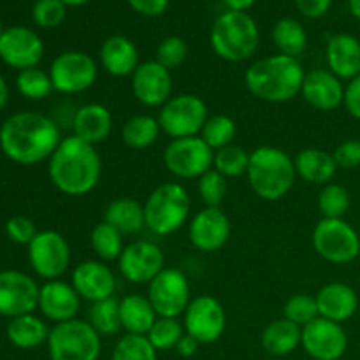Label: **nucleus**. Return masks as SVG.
Instances as JSON below:
<instances>
[{"mask_svg":"<svg viewBox=\"0 0 360 360\" xmlns=\"http://www.w3.org/2000/svg\"><path fill=\"white\" fill-rule=\"evenodd\" d=\"M62 139L55 120L37 111L14 112L0 127V150L20 165L49 160Z\"/></svg>","mask_w":360,"mask_h":360,"instance_id":"nucleus-1","label":"nucleus"},{"mask_svg":"<svg viewBox=\"0 0 360 360\" xmlns=\"http://www.w3.org/2000/svg\"><path fill=\"white\" fill-rule=\"evenodd\" d=\"M48 176L51 185L63 195H88L97 188L102 176V158L97 146L76 136L63 137L48 160Z\"/></svg>","mask_w":360,"mask_h":360,"instance_id":"nucleus-2","label":"nucleus"},{"mask_svg":"<svg viewBox=\"0 0 360 360\" xmlns=\"http://www.w3.org/2000/svg\"><path fill=\"white\" fill-rule=\"evenodd\" d=\"M304 76V67L297 58L278 53L253 62L245 72V84L259 101L283 104L301 94Z\"/></svg>","mask_w":360,"mask_h":360,"instance_id":"nucleus-3","label":"nucleus"},{"mask_svg":"<svg viewBox=\"0 0 360 360\" xmlns=\"http://www.w3.org/2000/svg\"><path fill=\"white\" fill-rule=\"evenodd\" d=\"M246 178L259 199L274 202L294 188L297 172L287 151L276 146H259L250 155Z\"/></svg>","mask_w":360,"mask_h":360,"instance_id":"nucleus-4","label":"nucleus"},{"mask_svg":"<svg viewBox=\"0 0 360 360\" xmlns=\"http://www.w3.org/2000/svg\"><path fill=\"white\" fill-rule=\"evenodd\" d=\"M210 42L217 56L225 62H245L259 48V25L248 13L225 11L211 27Z\"/></svg>","mask_w":360,"mask_h":360,"instance_id":"nucleus-5","label":"nucleus"},{"mask_svg":"<svg viewBox=\"0 0 360 360\" xmlns=\"http://www.w3.org/2000/svg\"><path fill=\"white\" fill-rule=\"evenodd\" d=\"M190 195L179 183H164L144 202L146 229L155 236L176 234L190 217Z\"/></svg>","mask_w":360,"mask_h":360,"instance_id":"nucleus-6","label":"nucleus"},{"mask_svg":"<svg viewBox=\"0 0 360 360\" xmlns=\"http://www.w3.org/2000/svg\"><path fill=\"white\" fill-rule=\"evenodd\" d=\"M102 338L86 320L74 319L51 327L48 338L49 360H98Z\"/></svg>","mask_w":360,"mask_h":360,"instance_id":"nucleus-7","label":"nucleus"},{"mask_svg":"<svg viewBox=\"0 0 360 360\" xmlns=\"http://www.w3.org/2000/svg\"><path fill=\"white\" fill-rule=\"evenodd\" d=\"M313 250L326 262L345 266L360 255V236L345 218H322L313 229Z\"/></svg>","mask_w":360,"mask_h":360,"instance_id":"nucleus-8","label":"nucleus"},{"mask_svg":"<svg viewBox=\"0 0 360 360\" xmlns=\"http://www.w3.org/2000/svg\"><path fill=\"white\" fill-rule=\"evenodd\" d=\"M210 118L207 105L199 95L179 94L169 98L158 111V125L171 139L200 136Z\"/></svg>","mask_w":360,"mask_h":360,"instance_id":"nucleus-9","label":"nucleus"},{"mask_svg":"<svg viewBox=\"0 0 360 360\" xmlns=\"http://www.w3.org/2000/svg\"><path fill=\"white\" fill-rule=\"evenodd\" d=\"M214 151L200 136L172 139L164 150V165L178 179H199L213 169Z\"/></svg>","mask_w":360,"mask_h":360,"instance_id":"nucleus-10","label":"nucleus"},{"mask_svg":"<svg viewBox=\"0 0 360 360\" xmlns=\"http://www.w3.org/2000/svg\"><path fill=\"white\" fill-rule=\"evenodd\" d=\"M49 77L55 91L63 95H77L90 90L98 76L94 56L84 51H63L49 65Z\"/></svg>","mask_w":360,"mask_h":360,"instance_id":"nucleus-11","label":"nucleus"},{"mask_svg":"<svg viewBox=\"0 0 360 360\" xmlns=\"http://www.w3.org/2000/svg\"><path fill=\"white\" fill-rule=\"evenodd\" d=\"M27 253L32 269L42 280H60L69 271L70 246L60 232H37V236L27 246Z\"/></svg>","mask_w":360,"mask_h":360,"instance_id":"nucleus-12","label":"nucleus"},{"mask_svg":"<svg viewBox=\"0 0 360 360\" xmlns=\"http://www.w3.org/2000/svg\"><path fill=\"white\" fill-rule=\"evenodd\" d=\"M148 299L158 316L179 319L192 301V288L185 273L174 267H165L150 285Z\"/></svg>","mask_w":360,"mask_h":360,"instance_id":"nucleus-13","label":"nucleus"},{"mask_svg":"<svg viewBox=\"0 0 360 360\" xmlns=\"http://www.w3.org/2000/svg\"><path fill=\"white\" fill-rule=\"evenodd\" d=\"M183 327L200 345L214 343L224 336L227 327L224 304L213 295H197L183 313Z\"/></svg>","mask_w":360,"mask_h":360,"instance_id":"nucleus-14","label":"nucleus"},{"mask_svg":"<svg viewBox=\"0 0 360 360\" xmlns=\"http://www.w3.org/2000/svg\"><path fill=\"white\" fill-rule=\"evenodd\" d=\"M118 269L134 285H150L165 269V257L153 241L139 239L125 246L118 259Z\"/></svg>","mask_w":360,"mask_h":360,"instance_id":"nucleus-15","label":"nucleus"},{"mask_svg":"<svg viewBox=\"0 0 360 360\" xmlns=\"http://www.w3.org/2000/svg\"><path fill=\"white\" fill-rule=\"evenodd\" d=\"M37 281L27 273L14 269L0 271V316L16 319L37 309Z\"/></svg>","mask_w":360,"mask_h":360,"instance_id":"nucleus-16","label":"nucleus"},{"mask_svg":"<svg viewBox=\"0 0 360 360\" xmlns=\"http://www.w3.org/2000/svg\"><path fill=\"white\" fill-rule=\"evenodd\" d=\"M301 347L313 360H340L348 348L347 330L343 323L319 316L302 327Z\"/></svg>","mask_w":360,"mask_h":360,"instance_id":"nucleus-17","label":"nucleus"},{"mask_svg":"<svg viewBox=\"0 0 360 360\" xmlns=\"http://www.w3.org/2000/svg\"><path fill=\"white\" fill-rule=\"evenodd\" d=\"M130 90L136 101L146 108H162L172 97L171 70L157 60L141 62L130 76Z\"/></svg>","mask_w":360,"mask_h":360,"instance_id":"nucleus-18","label":"nucleus"},{"mask_svg":"<svg viewBox=\"0 0 360 360\" xmlns=\"http://www.w3.org/2000/svg\"><path fill=\"white\" fill-rule=\"evenodd\" d=\"M44 56V42L27 27H9L0 37V60L18 72L39 67Z\"/></svg>","mask_w":360,"mask_h":360,"instance_id":"nucleus-19","label":"nucleus"},{"mask_svg":"<svg viewBox=\"0 0 360 360\" xmlns=\"http://www.w3.org/2000/svg\"><path fill=\"white\" fill-rule=\"evenodd\" d=\"M231 232V220L221 207L204 206L188 224L190 243L202 253H213L224 248Z\"/></svg>","mask_w":360,"mask_h":360,"instance_id":"nucleus-20","label":"nucleus"},{"mask_svg":"<svg viewBox=\"0 0 360 360\" xmlns=\"http://www.w3.org/2000/svg\"><path fill=\"white\" fill-rule=\"evenodd\" d=\"M70 285L76 288L83 301L98 302L115 297L118 283L111 267L97 259L83 260L77 264L70 274Z\"/></svg>","mask_w":360,"mask_h":360,"instance_id":"nucleus-21","label":"nucleus"},{"mask_svg":"<svg viewBox=\"0 0 360 360\" xmlns=\"http://www.w3.org/2000/svg\"><path fill=\"white\" fill-rule=\"evenodd\" d=\"M81 301L76 288L63 280L46 281L39 290V304L37 309L46 320L56 323L69 322L77 319Z\"/></svg>","mask_w":360,"mask_h":360,"instance_id":"nucleus-22","label":"nucleus"},{"mask_svg":"<svg viewBox=\"0 0 360 360\" xmlns=\"http://www.w3.org/2000/svg\"><path fill=\"white\" fill-rule=\"evenodd\" d=\"M301 95L316 111H336L345 101L343 81L329 69H313L306 72Z\"/></svg>","mask_w":360,"mask_h":360,"instance_id":"nucleus-23","label":"nucleus"},{"mask_svg":"<svg viewBox=\"0 0 360 360\" xmlns=\"http://www.w3.org/2000/svg\"><path fill=\"white\" fill-rule=\"evenodd\" d=\"M319 315L330 322H348L359 309V295L350 285L334 281L327 283L315 295Z\"/></svg>","mask_w":360,"mask_h":360,"instance_id":"nucleus-24","label":"nucleus"},{"mask_svg":"<svg viewBox=\"0 0 360 360\" xmlns=\"http://www.w3.org/2000/svg\"><path fill=\"white\" fill-rule=\"evenodd\" d=\"M101 67L112 77H129L139 67V49L125 35H111L98 51Z\"/></svg>","mask_w":360,"mask_h":360,"instance_id":"nucleus-25","label":"nucleus"},{"mask_svg":"<svg viewBox=\"0 0 360 360\" xmlns=\"http://www.w3.org/2000/svg\"><path fill=\"white\" fill-rule=\"evenodd\" d=\"M112 132V115L104 104H84L74 112L72 136L88 144L104 143Z\"/></svg>","mask_w":360,"mask_h":360,"instance_id":"nucleus-26","label":"nucleus"},{"mask_svg":"<svg viewBox=\"0 0 360 360\" xmlns=\"http://www.w3.org/2000/svg\"><path fill=\"white\" fill-rule=\"evenodd\" d=\"M327 67L341 81L360 74V41L352 34H334L327 41Z\"/></svg>","mask_w":360,"mask_h":360,"instance_id":"nucleus-27","label":"nucleus"},{"mask_svg":"<svg viewBox=\"0 0 360 360\" xmlns=\"http://www.w3.org/2000/svg\"><path fill=\"white\" fill-rule=\"evenodd\" d=\"M295 172L299 178L313 185H329L338 172V164L333 153L320 148H304L294 158Z\"/></svg>","mask_w":360,"mask_h":360,"instance_id":"nucleus-28","label":"nucleus"},{"mask_svg":"<svg viewBox=\"0 0 360 360\" xmlns=\"http://www.w3.org/2000/svg\"><path fill=\"white\" fill-rule=\"evenodd\" d=\"M120 315H122V327L125 334L146 336L158 319L153 304L148 295L129 294L120 299Z\"/></svg>","mask_w":360,"mask_h":360,"instance_id":"nucleus-29","label":"nucleus"},{"mask_svg":"<svg viewBox=\"0 0 360 360\" xmlns=\"http://www.w3.org/2000/svg\"><path fill=\"white\" fill-rule=\"evenodd\" d=\"M49 330L51 329L44 322V319L34 315V313H28V315L11 319V322L7 323L6 336L13 347L20 348V350H34V348L48 343Z\"/></svg>","mask_w":360,"mask_h":360,"instance_id":"nucleus-30","label":"nucleus"},{"mask_svg":"<svg viewBox=\"0 0 360 360\" xmlns=\"http://www.w3.org/2000/svg\"><path fill=\"white\" fill-rule=\"evenodd\" d=\"M104 221L122 232L123 236H134L146 229L144 204L132 197H120L111 200L104 211Z\"/></svg>","mask_w":360,"mask_h":360,"instance_id":"nucleus-31","label":"nucleus"},{"mask_svg":"<svg viewBox=\"0 0 360 360\" xmlns=\"http://www.w3.org/2000/svg\"><path fill=\"white\" fill-rule=\"evenodd\" d=\"M302 327L287 319L273 320L260 336L262 348L274 357H285L301 347Z\"/></svg>","mask_w":360,"mask_h":360,"instance_id":"nucleus-32","label":"nucleus"},{"mask_svg":"<svg viewBox=\"0 0 360 360\" xmlns=\"http://www.w3.org/2000/svg\"><path fill=\"white\" fill-rule=\"evenodd\" d=\"M271 37L280 55L292 56V58L301 56L308 48V34L304 27L294 18H281L280 21H276Z\"/></svg>","mask_w":360,"mask_h":360,"instance_id":"nucleus-33","label":"nucleus"},{"mask_svg":"<svg viewBox=\"0 0 360 360\" xmlns=\"http://www.w3.org/2000/svg\"><path fill=\"white\" fill-rule=\"evenodd\" d=\"M158 120L150 115H136L122 127V141L130 150H146L157 143L160 136Z\"/></svg>","mask_w":360,"mask_h":360,"instance_id":"nucleus-34","label":"nucleus"},{"mask_svg":"<svg viewBox=\"0 0 360 360\" xmlns=\"http://www.w3.org/2000/svg\"><path fill=\"white\" fill-rule=\"evenodd\" d=\"M88 323L97 330L101 338L116 336L122 333V315H120V301L116 297L104 299V301L91 302L88 309Z\"/></svg>","mask_w":360,"mask_h":360,"instance_id":"nucleus-35","label":"nucleus"},{"mask_svg":"<svg viewBox=\"0 0 360 360\" xmlns=\"http://www.w3.org/2000/svg\"><path fill=\"white\" fill-rule=\"evenodd\" d=\"M125 236L120 231H116L115 227H111L109 224H105L104 220L101 224L95 225L91 229L90 234V246L95 252V255L98 257V260L102 262H112L122 257L123 250H125Z\"/></svg>","mask_w":360,"mask_h":360,"instance_id":"nucleus-36","label":"nucleus"},{"mask_svg":"<svg viewBox=\"0 0 360 360\" xmlns=\"http://www.w3.org/2000/svg\"><path fill=\"white\" fill-rule=\"evenodd\" d=\"M16 88L21 97L28 98V101H44L55 90L49 72L39 69V67L20 70L16 76Z\"/></svg>","mask_w":360,"mask_h":360,"instance_id":"nucleus-37","label":"nucleus"},{"mask_svg":"<svg viewBox=\"0 0 360 360\" xmlns=\"http://www.w3.org/2000/svg\"><path fill=\"white\" fill-rule=\"evenodd\" d=\"M236 136H238V125L227 115L210 116L206 125H204L202 132H200V137L206 141V144L213 151H218L221 148L234 144Z\"/></svg>","mask_w":360,"mask_h":360,"instance_id":"nucleus-38","label":"nucleus"},{"mask_svg":"<svg viewBox=\"0 0 360 360\" xmlns=\"http://www.w3.org/2000/svg\"><path fill=\"white\" fill-rule=\"evenodd\" d=\"M250 151H246L243 146L231 144L221 150L214 151L213 169H217L225 178H239L248 172L250 165Z\"/></svg>","mask_w":360,"mask_h":360,"instance_id":"nucleus-39","label":"nucleus"},{"mask_svg":"<svg viewBox=\"0 0 360 360\" xmlns=\"http://www.w3.org/2000/svg\"><path fill=\"white\" fill-rule=\"evenodd\" d=\"M183 336H185V327L179 319H167V316H158L150 333L146 334L157 352L174 350Z\"/></svg>","mask_w":360,"mask_h":360,"instance_id":"nucleus-40","label":"nucleus"},{"mask_svg":"<svg viewBox=\"0 0 360 360\" xmlns=\"http://www.w3.org/2000/svg\"><path fill=\"white\" fill-rule=\"evenodd\" d=\"M350 210V192L343 185L329 183L319 193V211L323 218H345Z\"/></svg>","mask_w":360,"mask_h":360,"instance_id":"nucleus-41","label":"nucleus"},{"mask_svg":"<svg viewBox=\"0 0 360 360\" xmlns=\"http://www.w3.org/2000/svg\"><path fill=\"white\" fill-rule=\"evenodd\" d=\"M111 360H157V350L146 336L125 334L112 348Z\"/></svg>","mask_w":360,"mask_h":360,"instance_id":"nucleus-42","label":"nucleus"},{"mask_svg":"<svg viewBox=\"0 0 360 360\" xmlns=\"http://www.w3.org/2000/svg\"><path fill=\"white\" fill-rule=\"evenodd\" d=\"M197 192L206 207H220L227 195V178L211 169L197 179Z\"/></svg>","mask_w":360,"mask_h":360,"instance_id":"nucleus-43","label":"nucleus"},{"mask_svg":"<svg viewBox=\"0 0 360 360\" xmlns=\"http://www.w3.org/2000/svg\"><path fill=\"white\" fill-rule=\"evenodd\" d=\"M319 306H316V299L313 295L297 294L292 295L283 308V319L290 320L295 326L306 327L311 323L313 320L319 319Z\"/></svg>","mask_w":360,"mask_h":360,"instance_id":"nucleus-44","label":"nucleus"},{"mask_svg":"<svg viewBox=\"0 0 360 360\" xmlns=\"http://www.w3.org/2000/svg\"><path fill=\"white\" fill-rule=\"evenodd\" d=\"M188 56V46L178 35H169L162 39L157 46V62L164 65L167 70L179 69Z\"/></svg>","mask_w":360,"mask_h":360,"instance_id":"nucleus-45","label":"nucleus"},{"mask_svg":"<svg viewBox=\"0 0 360 360\" xmlns=\"http://www.w3.org/2000/svg\"><path fill=\"white\" fill-rule=\"evenodd\" d=\"M67 6L62 0H37L32 7L34 23L41 28H56L65 21Z\"/></svg>","mask_w":360,"mask_h":360,"instance_id":"nucleus-46","label":"nucleus"},{"mask_svg":"<svg viewBox=\"0 0 360 360\" xmlns=\"http://www.w3.org/2000/svg\"><path fill=\"white\" fill-rule=\"evenodd\" d=\"M37 229L35 224L27 217H13L7 220L6 224V234L7 238L13 243L21 246H28L32 243V239L37 236Z\"/></svg>","mask_w":360,"mask_h":360,"instance_id":"nucleus-47","label":"nucleus"},{"mask_svg":"<svg viewBox=\"0 0 360 360\" xmlns=\"http://www.w3.org/2000/svg\"><path fill=\"white\" fill-rule=\"evenodd\" d=\"M333 157L336 160L338 169H357L360 167V141L348 139L341 143L333 151Z\"/></svg>","mask_w":360,"mask_h":360,"instance_id":"nucleus-48","label":"nucleus"},{"mask_svg":"<svg viewBox=\"0 0 360 360\" xmlns=\"http://www.w3.org/2000/svg\"><path fill=\"white\" fill-rule=\"evenodd\" d=\"M299 13L309 20H319L329 13L333 0H294Z\"/></svg>","mask_w":360,"mask_h":360,"instance_id":"nucleus-49","label":"nucleus"},{"mask_svg":"<svg viewBox=\"0 0 360 360\" xmlns=\"http://www.w3.org/2000/svg\"><path fill=\"white\" fill-rule=\"evenodd\" d=\"M343 105L347 108L348 115H350L352 118L360 122V74L355 76L354 79L348 81V84L345 86Z\"/></svg>","mask_w":360,"mask_h":360,"instance_id":"nucleus-50","label":"nucleus"},{"mask_svg":"<svg viewBox=\"0 0 360 360\" xmlns=\"http://www.w3.org/2000/svg\"><path fill=\"white\" fill-rule=\"evenodd\" d=\"M137 14L146 18H157L167 11L169 0H127Z\"/></svg>","mask_w":360,"mask_h":360,"instance_id":"nucleus-51","label":"nucleus"},{"mask_svg":"<svg viewBox=\"0 0 360 360\" xmlns=\"http://www.w3.org/2000/svg\"><path fill=\"white\" fill-rule=\"evenodd\" d=\"M199 347H200L199 341L193 340L192 336H188V334L185 333V336H183L181 340H179V343L176 345L174 350L178 352V354L181 355V357L190 359V357H193V355L197 354V350H199Z\"/></svg>","mask_w":360,"mask_h":360,"instance_id":"nucleus-52","label":"nucleus"},{"mask_svg":"<svg viewBox=\"0 0 360 360\" xmlns=\"http://www.w3.org/2000/svg\"><path fill=\"white\" fill-rule=\"evenodd\" d=\"M257 0H224L227 11H238V13H248Z\"/></svg>","mask_w":360,"mask_h":360,"instance_id":"nucleus-53","label":"nucleus"},{"mask_svg":"<svg viewBox=\"0 0 360 360\" xmlns=\"http://www.w3.org/2000/svg\"><path fill=\"white\" fill-rule=\"evenodd\" d=\"M7 98H9V88H7V83L6 79H4V76L0 74V111L6 108Z\"/></svg>","mask_w":360,"mask_h":360,"instance_id":"nucleus-54","label":"nucleus"},{"mask_svg":"<svg viewBox=\"0 0 360 360\" xmlns=\"http://www.w3.org/2000/svg\"><path fill=\"white\" fill-rule=\"evenodd\" d=\"M348 7H350L352 16L360 21V0H348Z\"/></svg>","mask_w":360,"mask_h":360,"instance_id":"nucleus-55","label":"nucleus"},{"mask_svg":"<svg viewBox=\"0 0 360 360\" xmlns=\"http://www.w3.org/2000/svg\"><path fill=\"white\" fill-rule=\"evenodd\" d=\"M63 4H65L67 7H81L84 6V4H88L90 0H62Z\"/></svg>","mask_w":360,"mask_h":360,"instance_id":"nucleus-56","label":"nucleus"},{"mask_svg":"<svg viewBox=\"0 0 360 360\" xmlns=\"http://www.w3.org/2000/svg\"><path fill=\"white\" fill-rule=\"evenodd\" d=\"M4 32H6V28H4L2 21H0V37H2V35H4Z\"/></svg>","mask_w":360,"mask_h":360,"instance_id":"nucleus-57","label":"nucleus"}]
</instances>
